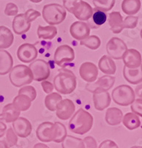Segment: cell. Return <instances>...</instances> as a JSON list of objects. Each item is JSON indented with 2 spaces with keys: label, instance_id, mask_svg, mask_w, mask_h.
<instances>
[{
  "label": "cell",
  "instance_id": "1",
  "mask_svg": "<svg viewBox=\"0 0 142 148\" xmlns=\"http://www.w3.org/2000/svg\"><path fill=\"white\" fill-rule=\"evenodd\" d=\"M67 129L61 122L44 121L38 126L36 134L38 139L43 142L61 143L67 136Z\"/></svg>",
  "mask_w": 142,
  "mask_h": 148
},
{
  "label": "cell",
  "instance_id": "2",
  "mask_svg": "<svg viewBox=\"0 0 142 148\" xmlns=\"http://www.w3.org/2000/svg\"><path fill=\"white\" fill-rule=\"evenodd\" d=\"M68 125L70 130L73 133L84 135L93 127V117L89 112L80 108L72 116Z\"/></svg>",
  "mask_w": 142,
  "mask_h": 148
},
{
  "label": "cell",
  "instance_id": "3",
  "mask_svg": "<svg viewBox=\"0 0 142 148\" xmlns=\"http://www.w3.org/2000/svg\"><path fill=\"white\" fill-rule=\"evenodd\" d=\"M53 86L56 90L61 94H70L76 90L77 86L76 75L70 70L63 68L55 76Z\"/></svg>",
  "mask_w": 142,
  "mask_h": 148
},
{
  "label": "cell",
  "instance_id": "4",
  "mask_svg": "<svg viewBox=\"0 0 142 148\" xmlns=\"http://www.w3.org/2000/svg\"><path fill=\"white\" fill-rule=\"evenodd\" d=\"M10 82L16 88H22V86L32 83L33 80V73L28 66L18 64L12 67L9 72Z\"/></svg>",
  "mask_w": 142,
  "mask_h": 148
},
{
  "label": "cell",
  "instance_id": "5",
  "mask_svg": "<svg viewBox=\"0 0 142 148\" xmlns=\"http://www.w3.org/2000/svg\"><path fill=\"white\" fill-rule=\"evenodd\" d=\"M42 17L44 20L51 25H57L64 21L67 12L62 5L57 3L45 5L42 9Z\"/></svg>",
  "mask_w": 142,
  "mask_h": 148
},
{
  "label": "cell",
  "instance_id": "6",
  "mask_svg": "<svg viewBox=\"0 0 142 148\" xmlns=\"http://www.w3.org/2000/svg\"><path fill=\"white\" fill-rule=\"evenodd\" d=\"M112 99L116 104L122 107L130 105L135 99V94L130 86L127 84H122L112 92Z\"/></svg>",
  "mask_w": 142,
  "mask_h": 148
},
{
  "label": "cell",
  "instance_id": "7",
  "mask_svg": "<svg viewBox=\"0 0 142 148\" xmlns=\"http://www.w3.org/2000/svg\"><path fill=\"white\" fill-rule=\"evenodd\" d=\"M29 67L33 73V80L42 82L47 80L51 75V70L48 63L43 59H35L31 62Z\"/></svg>",
  "mask_w": 142,
  "mask_h": 148
},
{
  "label": "cell",
  "instance_id": "8",
  "mask_svg": "<svg viewBox=\"0 0 142 148\" xmlns=\"http://www.w3.org/2000/svg\"><path fill=\"white\" fill-rule=\"evenodd\" d=\"M75 59V52L73 49L68 45H62L55 51L53 59L57 65L64 67L66 64L72 62Z\"/></svg>",
  "mask_w": 142,
  "mask_h": 148
},
{
  "label": "cell",
  "instance_id": "9",
  "mask_svg": "<svg viewBox=\"0 0 142 148\" xmlns=\"http://www.w3.org/2000/svg\"><path fill=\"white\" fill-rule=\"evenodd\" d=\"M106 53L109 56L113 59H122L123 55L127 50V46L122 39L118 37H113L106 45Z\"/></svg>",
  "mask_w": 142,
  "mask_h": 148
},
{
  "label": "cell",
  "instance_id": "10",
  "mask_svg": "<svg viewBox=\"0 0 142 148\" xmlns=\"http://www.w3.org/2000/svg\"><path fill=\"white\" fill-rule=\"evenodd\" d=\"M115 78L112 75H104L93 82L87 83L86 89L91 92L97 91H108L114 85Z\"/></svg>",
  "mask_w": 142,
  "mask_h": 148
},
{
  "label": "cell",
  "instance_id": "11",
  "mask_svg": "<svg viewBox=\"0 0 142 148\" xmlns=\"http://www.w3.org/2000/svg\"><path fill=\"white\" fill-rule=\"evenodd\" d=\"M16 55L21 62L24 63H30L36 59L38 56V50L33 45L24 43L19 47Z\"/></svg>",
  "mask_w": 142,
  "mask_h": 148
},
{
  "label": "cell",
  "instance_id": "12",
  "mask_svg": "<svg viewBox=\"0 0 142 148\" xmlns=\"http://www.w3.org/2000/svg\"><path fill=\"white\" fill-rule=\"evenodd\" d=\"M76 110V106L73 101L69 99H62L56 107V116L61 120H68L72 117Z\"/></svg>",
  "mask_w": 142,
  "mask_h": 148
},
{
  "label": "cell",
  "instance_id": "13",
  "mask_svg": "<svg viewBox=\"0 0 142 148\" xmlns=\"http://www.w3.org/2000/svg\"><path fill=\"white\" fill-rule=\"evenodd\" d=\"M70 34L73 39L81 41L90 36V27L83 21L75 22L70 27Z\"/></svg>",
  "mask_w": 142,
  "mask_h": 148
},
{
  "label": "cell",
  "instance_id": "14",
  "mask_svg": "<svg viewBox=\"0 0 142 148\" xmlns=\"http://www.w3.org/2000/svg\"><path fill=\"white\" fill-rule=\"evenodd\" d=\"M98 71L96 65L90 62L82 63L79 67V75L84 81L87 83L96 81L98 77Z\"/></svg>",
  "mask_w": 142,
  "mask_h": 148
},
{
  "label": "cell",
  "instance_id": "15",
  "mask_svg": "<svg viewBox=\"0 0 142 148\" xmlns=\"http://www.w3.org/2000/svg\"><path fill=\"white\" fill-rule=\"evenodd\" d=\"M124 64L130 69L137 68L142 64V56L139 51L133 48L127 49L123 55Z\"/></svg>",
  "mask_w": 142,
  "mask_h": 148
},
{
  "label": "cell",
  "instance_id": "16",
  "mask_svg": "<svg viewBox=\"0 0 142 148\" xmlns=\"http://www.w3.org/2000/svg\"><path fill=\"white\" fill-rule=\"evenodd\" d=\"M13 129L18 136L27 138L32 132V125L27 119L19 117L13 121Z\"/></svg>",
  "mask_w": 142,
  "mask_h": 148
},
{
  "label": "cell",
  "instance_id": "17",
  "mask_svg": "<svg viewBox=\"0 0 142 148\" xmlns=\"http://www.w3.org/2000/svg\"><path fill=\"white\" fill-rule=\"evenodd\" d=\"M72 14L79 21H87L92 17L93 9L90 4L81 0L76 5Z\"/></svg>",
  "mask_w": 142,
  "mask_h": 148
},
{
  "label": "cell",
  "instance_id": "18",
  "mask_svg": "<svg viewBox=\"0 0 142 148\" xmlns=\"http://www.w3.org/2000/svg\"><path fill=\"white\" fill-rule=\"evenodd\" d=\"M13 30L17 35H22L28 31L31 27V22H29L25 14L16 15L12 23Z\"/></svg>",
  "mask_w": 142,
  "mask_h": 148
},
{
  "label": "cell",
  "instance_id": "19",
  "mask_svg": "<svg viewBox=\"0 0 142 148\" xmlns=\"http://www.w3.org/2000/svg\"><path fill=\"white\" fill-rule=\"evenodd\" d=\"M93 100L95 108L98 111H102L110 106L111 98L107 91H97L93 92Z\"/></svg>",
  "mask_w": 142,
  "mask_h": 148
},
{
  "label": "cell",
  "instance_id": "20",
  "mask_svg": "<svg viewBox=\"0 0 142 148\" xmlns=\"http://www.w3.org/2000/svg\"><path fill=\"white\" fill-rule=\"evenodd\" d=\"M123 76L130 84H138L142 82V64L134 69H130L124 66Z\"/></svg>",
  "mask_w": 142,
  "mask_h": 148
},
{
  "label": "cell",
  "instance_id": "21",
  "mask_svg": "<svg viewBox=\"0 0 142 148\" xmlns=\"http://www.w3.org/2000/svg\"><path fill=\"white\" fill-rule=\"evenodd\" d=\"M14 66V59L7 51L0 49V75L4 76L8 73Z\"/></svg>",
  "mask_w": 142,
  "mask_h": 148
},
{
  "label": "cell",
  "instance_id": "22",
  "mask_svg": "<svg viewBox=\"0 0 142 148\" xmlns=\"http://www.w3.org/2000/svg\"><path fill=\"white\" fill-rule=\"evenodd\" d=\"M21 111L14 107L13 103L6 104L2 109V113L0 114V120L5 121L7 123L13 122L20 116Z\"/></svg>",
  "mask_w": 142,
  "mask_h": 148
},
{
  "label": "cell",
  "instance_id": "23",
  "mask_svg": "<svg viewBox=\"0 0 142 148\" xmlns=\"http://www.w3.org/2000/svg\"><path fill=\"white\" fill-rule=\"evenodd\" d=\"M98 68L106 75H113L116 71V65L110 56L104 55L98 61Z\"/></svg>",
  "mask_w": 142,
  "mask_h": 148
},
{
  "label": "cell",
  "instance_id": "24",
  "mask_svg": "<svg viewBox=\"0 0 142 148\" xmlns=\"http://www.w3.org/2000/svg\"><path fill=\"white\" fill-rule=\"evenodd\" d=\"M123 113L117 108H110L106 110L105 113V121L111 126L120 125L123 119Z\"/></svg>",
  "mask_w": 142,
  "mask_h": 148
},
{
  "label": "cell",
  "instance_id": "25",
  "mask_svg": "<svg viewBox=\"0 0 142 148\" xmlns=\"http://www.w3.org/2000/svg\"><path fill=\"white\" fill-rule=\"evenodd\" d=\"M123 20V17L119 12L114 11L109 14V25L113 34H120L124 30Z\"/></svg>",
  "mask_w": 142,
  "mask_h": 148
},
{
  "label": "cell",
  "instance_id": "26",
  "mask_svg": "<svg viewBox=\"0 0 142 148\" xmlns=\"http://www.w3.org/2000/svg\"><path fill=\"white\" fill-rule=\"evenodd\" d=\"M14 41V34L8 27L0 26V49L9 48Z\"/></svg>",
  "mask_w": 142,
  "mask_h": 148
},
{
  "label": "cell",
  "instance_id": "27",
  "mask_svg": "<svg viewBox=\"0 0 142 148\" xmlns=\"http://www.w3.org/2000/svg\"><path fill=\"white\" fill-rule=\"evenodd\" d=\"M141 8V0H123L122 3V11L128 16L135 15Z\"/></svg>",
  "mask_w": 142,
  "mask_h": 148
},
{
  "label": "cell",
  "instance_id": "28",
  "mask_svg": "<svg viewBox=\"0 0 142 148\" xmlns=\"http://www.w3.org/2000/svg\"><path fill=\"white\" fill-rule=\"evenodd\" d=\"M39 39L44 40H51L57 35V28L54 25L42 26L39 25L37 29Z\"/></svg>",
  "mask_w": 142,
  "mask_h": 148
},
{
  "label": "cell",
  "instance_id": "29",
  "mask_svg": "<svg viewBox=\"0 0 142 148\" xmlns=\"http://www.w3.org/2000/svg\"><path fill=\"white\" fill-rule=\"evenodd\" d=\"M122 123L124 126L130 130L137 129L140 127L141 121L139 116L134 113H127L123 116Z\"/></svg>",
  "mask_w": 142,
  "mask_h": 148
},
{
  "label": "cell",
  "instance_id": "30",
  "mask_svg": "<svg viewBox=\"0 0 142 148\" xmlns=\"http://www.w3.org/2000/svg\"><path fill=\"white\" fill-rule=\"evenodd\" d=\"M32 101L26 95L18 94L14 99L13 104L19 111H27L31 107Z\"/></svg>",
  "mask_w": 142,
  "mask_h": 148
},
{
  "label": "cell",
  "instance_id": "31",
  "mask_svg": "<svg viewBox=\"0 0 142 148\" xmlns=\"http://www.w3.org/2000/svg\"><path fill=\"white\" fill-rule=\"evenodd\" d=\"M62 100V97L59 92H51L48 93L44 99V104L47 110L51 112L56 111L58 104Z\"/></svg>",
  "mask_w": 142,
  "mask_h": 148
},
{
  "label": "cell",
  "instance_id": "32",
  "mask_svg": "<svg viewBox=\"0 0 142 148\" xmlns=\"http://www.w3.org/2000/svg\"><path fill=\"white\" fill-rule=\"evenodd\" d=\"M61 147L63 148H85V144L81 138L68 136L65 137L61 142Z\"/></svg>",
  "mask_w": 142,
  "mask_h": 148
},
{
  "label": "cell",
  "instance_id": "33",
  "mask_svg": "<svg viewBox=\"0 0 142 148\" xmlns=\"http://www.w3.org/2000/svg\"><path fill=\"white\" fill-rule=\"evenodd\" d=\"M101 44H102L101 39H99V37L96 35L89 36L85 39L80 41V45H81L85 46V47H88V48L90 49V50H93V51L97 50L101 46Z\"/></svg>",
  "mask_w": 142,
  "mask_h": 148
},
{
  "label": "cell",
  "instance_id": "34",
  "mask_svg": "<svg viewBox=\"0 0 142 148\" xmlns=\"http://www.w3.org/2000/svg\"><path fill=\"white\" fill-rule=\"evenodd\" d=\"M93 3L96 10L107 12L114 7L115 0H93Z\"/></svg>",
  "mask_w": 142,
  "mask_h": 148
},
{
  "label": "cell",
  "instance_id": "35",
  "mask_svg": "<svg viewBox=\"0 0 142 148\" xmlns=\"http://www.w3.org/2000/svg\"><path fill=\"white\" fill-rule=\"evenodd\" d=\"M5 141L7 142L8 147H13L17 145L18 142V136L14 132V129L12 127L8 128L6 130V138Z\"/></svg>",
  "mask_w": 142,
  "mask_h": 148
},
{
  "label": "cell",
  "instance_id": "36",
  "mask_svg": "<svg viewBox=\"0 0 142 148\" xmlns=\"http://www.w3.org/2000/svg\"><path fill=\"white\" fill-rule=\"evenodd\" d=\"M93 17V21L97 25H102L106 22L107 16L105 14V12L102 11V10H96L95 11L94 14L92 15Z\"/></svg>",
  "mask_w": 142,
  "mask_h": 148
},
{
  "label": "cell",
  "instance_id": "37",
  "mask_svg": "<svg viewBox=\"0 0 142 148\" xmlns=\"http://www.w3.org/2000/svg\"><path fill=\"white\" fill-rule=\"evenodd\" d=\"M18 94H24L28 96L31 99V101H34L37 96L36 90L33 86H22V88L19 90Z\"/></svg>",
  "mask_w": 142,
  "mask_h": 148
},
{
  "label": "cell",
  "instance_id": "38",
  "mask_svg": "<svg viewBox=\"0 0 142 148\" xmlns=\"http://www.w3.org/2000/svg\"><path fill=\"white\" fill-rule=\"evenodd\" d=\"M139 22V17L135 16H128L123 20V27L127 29H133L135 28L138 25Z\"/></svg>",
  "mask_w": 142,
  "mask_h": 148
},
{
  "label": "cell",
  "instance_id": "39",
  "mask_svg": "<svg viewBox=\"0 0 142 148\" xmlns=\"http://www.w3.org/2000/svg\"><path fill=\"white\" fill-rule=\"evenodd\" d=\"M131 110L139 116L142 117V99H137L131 104Z\"/></svg>",
  "mask_w": 142,
  "mask_h": 148
},
{
  "label": "cell",
  "instance_id": "40",
  "mask_svg": "<svg viewBox=\"0 0 142 148\" xmlns=\"http://www.w3.org/2000/svg\"><path fill=\"white\" fill-rule=\"evenodd\" d=\"M19 12V8L14 3L9 2L6 5V7L5 9V14L8 16H13L18 14Z\"/></svg>",
  "mask_w": 142,
  "mask_h": 148
},
{
  "label": "cell",
  "instance_id": "41",
  "mask_svg": "<svg viewBox=\"0 0 142 148\" xmlns=\"http://www.w3.org/2000/svg\"><path fill=\"white\" fill-rule=\"evenodd\" d=\"M80 1L81 0H63V7L65 8V10L72 14L73 9Z\"/></svg>",
  "mask_w": 142,
  "mask_h": 148
},
{
  "label": "cell",
  "instance_id": "42",
  "mask_svg": "<svg viewBox=\"0 0 142 148\" xmlns=\"http://www.w3.org/2000/svg\"><path fill=\"white\" fill-rule=\"evenodd\" d=\"M41 15L42 14H41L40 12L34 10V9H29V10H27L25 12V16L27 19L30 22H33L38 17L41 16Z\"/></svg>",
  "mask_w": 142,
  "mask_h": 148
},
{
  "label": "cell",
  "instance_id": "43",
  "mask_svg": "<svg viewBox=\"0 0 142 148\" xmlns=\"http://www.w3.org/2000/svg\"><path fill=\"white\" fill-rule=\"evenodd\" d=\"M84 144H85V147L87 148H96L98 147V144H97V141H96L93 137L92 136H87L85 137L84 139Z\"/></svg>",
  "mask_w": 142,
  "mask_h": 148
},
{
  "label": "cell",
  "instance_id": "44",
  "mask_svg": "<svg viewBox=\"0 0 142 148\" xmlns=\"http://www.w3.org/2000/svg\"><path fill=\"white\" fill-rule=\"evenodd\" d=\"M41 84H42V89L44 90V92L47 94L48 93H51L53 91V89H54V86H53V84L51 82L49 81H47V80H44V81L41 82Z\"/></svg>",
  "mask_w": 142,
  "mask_h": 148
},
{
  "label": "cell",
  "instance_id": "45",
  "mask_svg": "<svg viewBox=\"0 0 142 148\" xmlns=\"http://www.w3.org/2000/svg\"><path fill=\"white\" fill-rule=\"evenodd\" d=\"M99 148H118V146L112 140L107 139L102 141V143L98 145Z\"/></svg>",
  "mask_w": 142,
  "mask_h": 148
},
{
  "label": "cell",
  "instance_id": "46",
  "mask_svg": "<svg viewBox=\"0 0 142 148\" xmlns=\"http://www.w3.org/2000/svg\"><path fill=\"white\" fill-rule=\"evenodd\" d=\"M139 85L136 86V88L135 89V94L139 98V99H142V82L138 84Z\"/></svg>",
  "mask_w": 142,
  "mask_h": 148
},
{
  "label": "cell",
  "instance_id": "47",
  "mask_svg": "<svg viewBox=\"0 0 142 148\" xmlns=\"http://www.w3.org/2000/svg\"><path fill=\"white\" fill-rule=\"evenodd\" d=\"M6 130H7V126L5 123H3L0 120V138H2L5 136Z\"/></svg>",
  "mask_w": 142,
  "mask_h": 148
},
{
  "label": "cell",
  "instance_id": "48",
  "mask_svg": "<svg viewBox=\"0 0 142 148\" xmlns=\"http://www.w3.org/2000/svg\"><path fill=\"white\" fill-rule=\"evenodd\" d=\"M0 147H8L7 142H6L5 140L0 141Z\"/></svg>",
  "mask_w": 142,
  "mask_h": 148
},
{
  "label": "cell",
  "instance_id": "49",
  "mask_svg": "<svg viewBox=\"0 0 142 148\" xmlns=\"http://www.w3.org/2000/svg\"><path fill=\"white\" fill-rule=\"evenodd\" d=\"M34 147H46V148H48V146H47V145H44V144H36V145L34 146Z\"/></svg>",
  "mask_w": 142,
  "mask_h": 148
},
{
  "label": "cell",
  "instance_id": "50",
  "mask_svg": "<svg viewBox=\"0 0 142 148\" xmlns=\"http://www.w3.org/2000/svg\"><path fill=\"white\" fill-rule=\"evenodd\" d=\"M30 2H33V3H39V2H41L42 0H29Z\"/></svg>",
  "mask_w": 142,
  "mask_h": 148
},
{
  "label": "cell",
  "instance_id": "51",
  "mask_svg": "<svg viewBox=\"0 0 142 148\" xmlns=\"http://www.w3.org/2000/svg\"><path fill=\"white\" fill-rule=\"evenodd\" d=\"M140 36H141V38L142 39V29L141 30V32H140Z\"/></svg>",
  "mask_w": 142,
  "mask_h": 148
}]
</instances>
